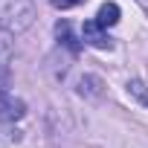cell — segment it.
<instances>
[{
    "instance_id": "6",
    "label": "cell",
    "mask_w": 148,
    "mask_h": 148,
    "mask_svg": "<svg viewBox=\"0 0 148 148\" xmlns=\"http://www.w3.org/2000/svg\"><path fill=\"white\" fill-rule=\"evenodd\" d=\"M96 21H99L105 29H108V26H116V23H119V6H116V3H102Z\"/></svg>"
},
{
    "instance_id": "3",
    "label": "cell",
    "mask_w": 148,
    "mask_h": 148,
    "mask_svg": "<svg viewBox=\"0 0 148 148\" xmlns=\"http://www.w3.org/2000/svg\"><path fill=\"white\" fill-rule=\"evenodd\" d=\"M23 113H26V105H23L21 99H15L9 90L0 87V119H3V122H15V119H21Z\"/></svg>"
},
{
    "instance_id": "1",
    "label": "cell",
    "mask_w": 148,
    "mask_h": 148,
    "mask_svg": "<svg viewBox=\"0 0 148 148\" xmlns=\"http://www.w3.org/2000/svg\"><path fill=\"white\" fill-rule=\"evenodd\" d=\"M35 21L32 0H0V29L6 32H23Z\"/></svg>"
},
{
    "instance_id": "5",
    "label": "cell",
    "mask_w": 148,
    "mask_h": 148,
    "mask_svg": "<svg viewBox=\"0 0 148 148\" xmlns=\"http://www.w3.org/2000/svg\"><path fill=\"white\" fill-rule=\"evenodd\" d=\"M55 35H58V41H61L64 47H70L73 52H79V38L73 35V29H70L67 21H58V23H55Z\"/></svg>"
},
{
    "instance_id": "2",
    "label": "cell",
    "mask_w": 148,
    "mask_h": 148,
    "mask_svg": "<svg viewBox=\"0 0 148 148\" xmlns=\"http://www.w3.org/2000/svg\"><path fill=\"white\" fill-rule=\"evenodd\" d=\"M82 38H84V44H90V47H96V49H110V47H113V38L105 32V26H102L99 21H84Z\"/></svg>"
},
{
    "instance_id": "8",
    "label": "cell",
    "mask_w": 148,
    "mask_h": 148,
    "mask_svg": "<svg viewBox=\"0 0 148 148\" xmlns=\"http://www.w3.org/2000/svg\"><path fill=\"white\" fill-rule=\"evenodd\" d=\"M6 73H9V49H0V82L6 79Z\"/></svg>"
},
{
    "instance_id": "10",
    "label": "cell",
    "mask_w": 148,
    "mask_h": 148,
    "mask_svg": "<svg viewBox=\"0 0 148 148\" xmlns=\"http://www.w3.org/2000/svg\"><path fill=\"white\" fill-rule=\"evenodd\" d=\"M136 3H139V6L145 9V15H148V0H136Z\"/></svg>"
},
{
    "instance_id": "7",
    "label": "cell",
    "mask_w": 148,
    "mask_h": 148,
    "mask_svg": "<svg viewBox=\"0 0 148 148\" xmlns=\"http://www.w3.org/2000/svg\"><path fill=\"white\" fill-rule=\"evenodd\" d=\"M128 93H131L139 105H145V108H148V87H145L139 79H131V82H128Z\"/></svg>"
},
{
    "instance_id": "9",
    "label": "cell",
    "mask_w": 148,
    "mask_h": 148,
    "mask_svg": "<svg viewBox=\"0 0 148 148\" xmlns=\"http://www.w3.org/2000/svg\"><path fill=\"white\" fill-rule=\"evenodd\" d=\"M49 3H52L55 9H73V6H79V3H84V0H49Z\"/></svg>"
},
{
    "instance_id": "4",
    "label": "cell",
    "mask_w": 148,
    "mask_h": 148,
    "mask_svg": "<svg viewBox=\"0 0 148 148\" xmlns=\"http://www.w3.org/2000/svg\"><path fill=\"white\" fill-rule=\"evenodd\" d=\"M79 93H82V96H90V99H102L105 84H102L99 76H82V79H79Z\"/></svg>"
}]
</instances>
